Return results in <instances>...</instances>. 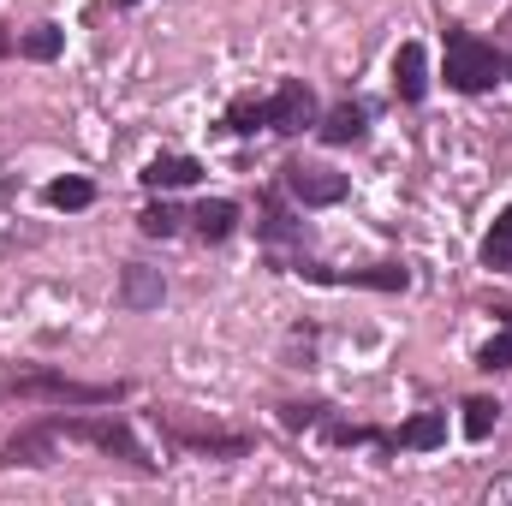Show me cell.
I'll return each instance as SVG.
<instances>
[{
    "instance_id": "cell-27",
    "label": "cell",
    "mask_w": 512,
    "mask_h": 506,
    "mask_svg": "<svg viewBox=\"0 0 512 506\" xmlns=\"http://www.w3.org/2000/svg\"><path fill=\"white\" fill-rule=\"evenodd\" d=\"M507 78H512V54H507Z\"/></svg>"
},
{
    "instance_id": "cell-8",
    "label": "cell",
    "mask_w": 512,
    "mask_h": 506,
    "mask_svg": "<svg viewBox=\"0 0 512 506\" xmlns=\"http://www.w3.org/2000/svg\"><path fill=\"white\" fill-rule=\"evenodd\" d=\"M280 197H286V191H280V179H274V185L262 191V221H256V239H262L274 256L286 251V245H304V221H298Z\"/></svg>"
},
{
    "instance_id": "cell-23",
    "label": "cell",
    "mask_w": 512,
    "mask_h": 506,
    "mask_svg": "<svg viewBox=\"0 0 512 506\" xmlns=\"http://www.w3.org/2000/svg\"><path fill=\"white\" fill-rule=\"evenodd\" d=\"M477 370H489V376H501V370H512V310H501V334L477 352Z\"/></svg>"
},
{
    "instance_id": "cell-26",
    "label": "cell",
    "mask_w": 512,
    "mask_h": 506,
    "mask_svg": "<svg viewBox=\"0 0 512 506\" xmlns=\"http://www.w3.org/2000/svg\"><path fill=\"white\" fill-rule=\"evenodd\" d=\"M114 6H120V12H131V6H143V0H114Z\"/></svg>"
},
{
    "instance_id": "cell-10",
    "label": "cell",
    "mask_w": 512,
    "mask_h": 506,
    "mask_svg": "<svg viewBox=\"0 0 512 506\" xmlns=\"http://www.w3.org/2000/svg\"><path fill=\"white\" fill-rule=\"evenodd\" d=\"M54 447H60V435H54L48 417H42V423L18 429V435L0 447V471H18V465H54Z\"/></svg>"
},
{
    "instance_id": "cell-13",
    "label": "cell",
    "mask_w": 512,
    "mask_h": 506,
    "mask_svg": "<svg viewBox=\"0 0 512 506\" xmlns=\"http://www.w3.org/2000/svg\"><path fill=\"white\" fill-rule=\"evenodd\" d=\"M185 221H191V233H197L203 245H227V239L239 233V203H233V197H203Z\"/></svg>"
},
{
    "instance_id": "cell-20",
    "label": "cell",
    "mask_w": 512,
    "mask_h": 506,
    "mask_svg": "<svg viewBox=\"0 0 512 506\" xmlns=\"http://www.w3.org/2000/svg\"><path fill=\"white\" fill-rule=\"evenodd\" d=\"M137 233H143V239H179V233H185V215L167 203V191H155V203L137 215Z\"/></svg>"
},
{
    "instance_id": "cell-15",
    "label": "cell",
    "mask_w": 512,
    "mask_h": 506,
    "mask_svg": "<svg viewBox=\"0 0 512 506\" xmlns=\"http://www.w3.org/2000/svg\"><path fill=\"white\" fill-rule=\"evenodd\" d=\"M393 447H399V453H435V447H447V411H417V417H405V423L393 429Z\"/></svg>"
},
{
    "instance_id": "cell-18",
    "label": "cell",
    "mask_w": 512,
    "mask_h": 506,
    "mask_svg": "<svg viewBox=\"0 0 512 506\" xmlns=\"http://www.w3.org/2000/svg\"><path fill=\"white\" fill-rule=\"evenodd\" d=\"M483 268H495V274H512V203L495 215V227L483 233Z\"/></svg>"
},
{
    "instance_id": "cell-14",
    "label": "cell",
    "mask_w": 512,
    "mask_h": 506,
    "mask_svg": "<svg viewBox=\"0 0 512 506\" xmlns=\"http://www.w3.org/2000/svg\"><path fill=\"white\" fill-rule=\"evenodd\" d=\"M137 179H143V191H191L203 179V161L197 155H155Z\"/></svg>"
},
{
    "instance_id": "cell-11",
    "label": "cell",
    "mask_w": 512,
    "mask_h": 506,
    "mask_svg": "<svg viewBox=\"0 0 512 506\" xmlns=\"http://www.w3.org/2000/svg\"><path fill=\"white\" fill-rule=\"evenodd\" d=\"M161 298H167L161 268H149V262H126L120 268V310L143 316V310H161Z\"/></svg>"
},
{
    "instance_id": "cell-12",
    "label": "cell",
    "mask_w": 512,
    "mask_h": 506,
    "mask_svg": "<svg viewBox=\"0 0 512 506\" xmlns=\"http://www.w3.org/2000/svg\"><path fill=\"white\" fill-rule=\"evenodd\" d=\"M393 96L405 108H417L429 96V54H423V42H399V54H393Z\"/></svg>"
},
{
    "instance_id": "cell-2",
    "label": "cell",
    "mask_w": 512,
    "mask_h": 506,
    "mask_svg": "<svg viewBox=\"0 0 512 506\" xmlns=\"http://www.w3.org/2000/svg\"><path fill=\"white\" fill-rule=\"evenodd\" d=\"M48 429L60 435V441H84V447H96V453H108V459H126L131 471H155V459L143 453V441L131 435V423L126 417H48Z\"/></svg>"
},
{
    "instance_id": "cell-4",
    "label": "cell",
    "mask_w": 512,
    "mask_h": 506,
    "mask_svg": "<svg viewBox=\"0 0 512 506\" xmlns=\"http://www.w3.org/2000/svg\"><path fill=\"white\" fill-rule=\"evenodd\" d=\"M280 191H286L298 209H334V203H346L352 179L334 173V167H322V161H286V167H280Z\"/></svg>"
},
{
    "instance_id": "cell-22",
    "label": "cell",
    "mask_w": 512,
    "mask_h": 506,
    "mask_svg": "<svg viewBox=\"0 0 512 506\" xmlns=\"http://www.w3.org/2000/svg\"><path fill=\"white\" fill-rule=\"evenodd\" d=\"M328 411H334L328 399H286V405H280V429L304 435V429H316V423H322Z\"/></svg>"
},
{
    "instance_id": "cell-6",
    "label": "cell",
    "mask_w": 512,
    "mask_h": 506,
    "mask_svg": "<svg viewBox=\"0 0 512 506\" xmlns=\"http://www.w3.org/2000/svg\"><path fill=\"white\" fill-rule=\"evenodd\" d=\"M322 108H316V90L304 78H280V90L268 96V131L274 137H298V131H316Z\"/></svg>"
},
{
    "instance_id": "cell-3",
    "label": "cell",
    "mask_w": 512,
    "mask_h": 506,
    "mask_svg": "<svg viewBox=\"0 0 512 506\" xmlns=\"http://www.w3.org/2000/svg\"><path fill=\"white\" fill-rule=\"evenodd\" d=\"M0 399H48V405H114L126 399V381H72L60 370H36V376L0 381Z\"/></svg>"
},
{
    "instance_id": "cell-7",
    "label": "cell",
    "mask_w": 512,
    "mask_h": 506,
    "mask_svg": "<svg viewBox=\"0 0 512 506\" xmlns=\"http://www.w3.org/2000/svg\"><path fill=\"white\" fill-rule=\"evenodd\" d=\"M155 423L185 447V453H209V459H245L251 453V435H221V429H197L185 423L179 411H155Z\"/></svg>"
},
{
    "instance_id": "cell-16",
    "label": "cell",
    "mask_w": 512,
    "mask_h": 506,
    "mask_svg": "<svg viewBox=\"0 0 512 506\" xmlns=\"http://www.w3.org/2000/svg\"><path fill=\"white\" fill-rule=\"evenodd\" d=\"M221 126L233 131V137H256V131H268V96H256V90L233 96L227 114H221Z\"/></svg>"
},
{
    "instance_id": "cell-24",
    "label": "cell",
    "mask_w": 512,
    "mask_h": 506,
    "mask_svg": "<svg viewBox=\"0 0 512 506\" xmlns=\"http://www.w3.org/2000/svg\"><path fill=\"white\" fill-rule=\"evenodd\" d=\"M483 501H489V506H495V501H512V477H495V483L483 489Z\"/></svg>"
},
{
    "instance_id": "cell-25",
    "label": "cell",
    "mask_w": 512,
    "mask_h": 506,
    "mask_svg": "<svg viewBox=\"0 0 512 506\" xmlns=\"http://www.w3.org/2000/svg\"><path fill=\"white\" fill-rule=\"evenodd\" d=\"M6 54H18V36H12V30L0 24V60H6Z\"/></svg>"
},
{
    "instance_id": "cell-9",
    "label": "cell",
    "mask_w": 512,
    "mask_h": 506,
    "mask_svg": "<svg viewBox=\"0 0 512 506\" xmlns=\"http://www.w3.org/2000/svg\"><path fill=\"white\" fill-rule=\"evenodd\" d=\"M316 137H322L328 149H352V143H364V137H370V108H364V102H352V96H346V102H334V108L316 120Z\"/></svg>"
},
{
    "instance_id": "cell-1",
    "label": "cell",
    "mask_w": 512,
    "mask_h": 506,
    "mask_svg": "<svg viewBox=\"0 0 512 506\" xmlns=\"http://www.w3.org/2000/svg\"><path fill=\"white\" fill-rule=\"evenodd\" d=\"M507 78V54L495 42H483L465 24H447V90L459 96H489Z\"/></svg>"
},
{
    "instance_id": "cell-21",
    "label": "cell",
    "mask_w": 512,
    "mask_h": 506,
    "mask_svg": "<svg viewBox=\"0 0 512 506\" xmlns=\"http://www.w3.org/2000/svg\"><path fill=\"white\" fill-rule=\"evenodd\" d=\"M459 411H465V417H459L465 441H489V435H495V423H501V399H489V393H471Z\"/></svg>"
},
{
    "instance_id": "cell-19",
    "label": "cell",
    "mask_w": 512,
    "mask_h": 506,
    "mask_svg": "<svg viewBox=\"0 0 512 506\" xmlns=\"http://www.w3.org/2000/svg\"><path fill=\"white\" fill-rule=\"evenodd\" d=\"M18 54L36 60V66H48V60L66 54V30H60V24H30V30L18 36Z\"/></svg>"
},
{
    "instance_id": "cell-5",
    "label": "cell",
    "mask_w": 512,
    "mask_h": 506,
    "mask_svg": "<svg viewBox=\"0 0 512 506\" xmlns=\"http://www.w3.org/2000/svg\"><path fill=\"white\" fill-rule=\"evenodd\" d=\"M286 274H304V280H316V286H370V292H405L411 286V268L405 262H370V268H322V262H304V256H292V262H280Z\"/></svg>"
},
{
    "instance_id": "cell-17",
    "label": "cell",
    "mask_w": 512,
    "mask_h": 506,
    "mask_svg": "<svg viewBox=\"0 0 512 506\" xmlns=\"http://www.w3.org/2000/svg\"><path fill=\"white\" fill-rule=\"evenodd\" d=\"M42 203H48V209L78 215V209H90V203H96V185H90L84 173H66V179H48V185H42Z\"/></svg>"
}]
</instances>
